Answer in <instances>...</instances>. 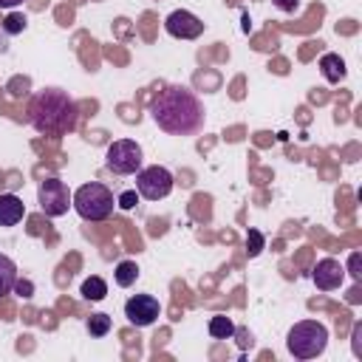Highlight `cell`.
Returning <instances> with one entry per match:
<instances>
[{"label": "cell", "instance_id": "44dd1931", "mask_svg": "<svg viewBox=\"0 0 362 362\" xmlns=\"http://www.w3.org/2000/svg\"><path fill=\"white\" fill-rule=\"evenodd\" d=\"M359 263H362V255H359V252H351V257H348V269H351V277H354V280H362Z\"/></svg>", "mask_w": 362, "mask_h": 362}, {"label": "cell", "instance_id": "52a82bcc", "mask_svg": "<svg viewBox=\"0 0 362 362\" xmlns=\"http://www.w3.org/2000/svg\"><path fill=\"white\" fill-rule=\"evenodd\" d=\"M37 201H40V209H42L48 218H59V215H65L68 206H71V192H68L65 181H59V178L51 175V178H45V181L40 184Z\"/></svg>", "mask_w": 362, "mask_h": 362}, {"label": "cell", "instance_id": "4fadbf2b", "mask_svg": "<svg viewBox=\"0 0 362 362\" xmlns=\"http://www.w3.org/2000/svg\"><path fill=\"white\" fill-rule=\"evenodd\" d=\"M14 280H17V266L8 255H0V300L6 294H11L14 288Z\"/></svg>", "mask_w": 362, "mask_h": 362}, {"label": "cell", "instance_id": "277c9868", "mask_svg": "<svg viewBox=\"0 0 362 362\" xmlns=\"http://www.w3.org/2000/svg\"><path fill=\"white\" fill-rule=\"evenodd\" d=\"M113 204H116L113 192H110L105 184H99V181L82 184V187L71 195V206H74V209L79 212V218H85V221H105V218H110Z\"/></svg>", "mask_w": 362, "mask_h": 362}, {"label": "cell", "instance_id": "7c38bea8", "mask_svg": "<svg viewBox=\"0 0 362 362\" xmlns=\"http://www.w3.org/2000/svg\"><path fill=\"white\" fill-rule=\"evenodd\" d=\"M320 71H322V76H325V82H331V85H337V82H342L345 79V59L339 57V54H322L320 57Z\"/></svg>", "mask_w": 362, "mask_h": 362}, {"label": "cell", "instance_id": "e0dca14e", "mask_svg": "<svg viewBox=\"0 0 362 362\" xmlns=\"http://www.w3.org/2000/svg\"><path fill=\"white\" fill-rule=\"evenodd\" d=\"M113 328V320L107 314H90L88 317V334L90 337H105Z\"/></svg>", "mask_w": 362, "mask_h": 362}, {"label": "cell", "instance_id": "6da1fadb", "mask_svg": "<svg viewBox=\"0 0 362 362\" xmlns=\"http://www.w3.org/2000/svg\"><path fill=\"white\" fill-rule=\"evenodd\" d=\"M150 116L170 136H192L204 127V105L187 85H167L158 90Z\"/></svg>", "mask_w": 362, "mask_h": 362}, {"label": "cell", "instance_id": "3957f363", "mask_svg": "<svg viewBox=\"0 0 362 362\" xmlns=\"http://www.w3.org/2000/svg\"><path fill=\"white\" fill-rule=\"evenodd\" d=\"M328 345V328L317 320H300L286 334V348L297 359H314Z\"/></svg>", "mask_w": 362, "mask_h": 362}, {"label": "cell", "instance_id": "5bb4252c", "mask_svg": "<svg viewBox=\"0 0 362 362\" xmlns=\"http://www.w3.org/2000/svg\"><path fill=\"white\" fill-rule=\"evenodd\" d=\"M113 280H116V286H122V288L133 286V283L139 280V266H136L133 260H122V263H116V269H113Z\"/></svg>", "mask_w": 362, "mask_h": 362}, {"label": "cell", "instance_id": "ba28073f", "mask_svg": "<svg viewBox=\"0 0 362 362\" xmlns=\"http://www.w3.org/2000/svg\"><path fill=\"white\" fill-rule=\"evenodd\" d=\"M161 314V305L153 294H133L127 303H124V317L136 325V328H147L158 320Z\"/></svg>", "mask_w": 362, "mask_h": 362}, {"label": "cell", "instance_id": "d6986e66", "mask_svg": "<svg viewBox=\"0 0 362 362\" xmlns=\"http://www.w3.org/2000/svg\"><path fill=\"white\" fill-rule=\"evenodd\" d=\"M246 252H249V257H257L260 252H263V235L257 232V229H249V235H246Z\"/></svg>", "mask_w": 362, "mask_h": 362}, {"label": "cell", "instance_id": "8992f818", "mask_svg": "<svg viewBox=\"0 0 362 362\" xmlns=\"http://www.w3.org/2000/svg\"><path fill=\"white\" fill-rule=\"evenodd\" d=\"M173 184H175L173 173L167 167H161V164H153V167H144V170L136 173V192L141 198H147V201L167 198L173 192Z\"/></svg>", "mask_w": 362, "mask_h": 362}, {"label": "cell", "instance_id": "8fae6325", "mask_svg": "<svg viewBox=\"0 0 362 362\" xmlns=\"http://www.w3.org/2000/svg\"><path fill=\"white\" fill-rule=\"evenodd\" d=\"M25 218V204L14 192L0 195V226H17Z\"/></svg>", "mask_w": 362, "mask_h": 362}, {"label": "cell", "instance_id": "ffe728a7", "mask_svg": "<svg viewBox=\"0 0 362 362\" xmlns=\"http://www.w3.org/2000/svg\"><path fill=\"white\" fill-rule=\"evenodd\" d=\"M139 198H141V195H139L136 189H124V192L116 198V206H119V209H133V206L139 204Z\"/></svg>", "mask_w": 362, "mask_h": 362}, {"label": "cell", "instance_id": "5b68a950", "mask_svg": "<svg viewBox=\"0 0 362 362\" xmlns=\"http://www.w3.org/2000/svg\"><path fill=\"white\" fill-rule=\"evenodd\" d=\"M105 167L116 175H130L141 170V147L133 139H119L105 150Z\"/></svg>", "mask_w": 362, "mask_h": 362}, {"label": "cell", "instance_id": "7a4b0ae2", "mask_svg": "<svg viewBox=\"0 0 362 362\" xmlns=\"http://www.w3.org/2000/svg\"><path fill=\"white\" fill-rule=\"evenodd\" d=\"M76 102L59 90V88H45V90H37L28 102V122L37 133H45V136H62L68 130L76 127Z\"/></svg>", "mask_w": 362, "mask_h": 362}, {"label": "cell", "instance_id": "603a6c76", "mask_svg": "<svg viewBox=\"0 0 362 362\" xmlns=\"http://www.w3.org/2000/svg\"><path fill=\"white\" fill-rule=\"evenodd\" d=\"M280 11H286V14H291V11H297L300 8V0H272Z\"/></svg>", "mask_w": 362, "mask_h": 362}, {"label": "cell", "instance_id": "2e32d148", "mask_svg": "<svg viewBox=\"0 0 362 362\" xmlns=\"http://www.w3.org/2000/svg\"><path fill=\"white\" fill-rule=\"evenodd\" d=\"M206 328H209V337H215V339H229L235 334V322L229 317H223V314L209 317V325Z\"/></svg>", "mask_w": 362, "mask_h": 362}, {"label": "cell", "instance_id": "cb8c5ba5", "mask_svg": "<svg viewBox=\"0 0 362 362\" xmlns=\"http://www.w3.org/2000/svg\"><path fill=\"white\" fill-rule=\"evenodd\" d=\"M23 0H0V8H17Z\"/></svg>", "mask_w": 362, "mask_h": 362}, {"label": "cell", "instance_id": "30bf717a", "mask_svg": "<svg viewBox=\"0 0 362 362\" xmlns=\"http://www.w3.org/2000/svg\"><path fill=\"white\" fill-rule=\"evenodd\" d=\"M311 280L320 291H334L345 280V266L337 257H322V260H317V266L311 272Z\"/></svg>", "mask_w": 362, "mask_h": 362}, {"label": "cell", "instance_id": "ac0fdd59", "mask_svg": "<svg viewBox=\"0 0 362 362\" xmlns=\"http://www.w3.org/2000/svg\"><path fill=\"white\" fill-rule=\"evenodd\" d=\"M25 25H28L25 14H8V17L3 20V31H6V34H23Z\"/></svg>", "mask_w": 362, "mask_h": 362}, {"label": "cell", "instance_id": "9a60e30c", "mask_svg": "<svg viewBox=\"0 0 362 362\" xmlns=\"http://www.w3.org/2000/svg\"><path fill=\"white\" fill-rule=\"evenodd\" d=\"M105 294H107V283H105L99 274H90V277L82 283V297H85V300L99 303V300H105Z\"/></svg>", "mask_w": 362, "mask_h": 362}, {"label": "cell", "instance_id": "7402d4cb", "mask_svg": "<svg viewBox=\"0 0 362 362\" xmlns=\"http://www.w3.org/2000/svg\"><path fill=\"white\" fill-rule=\"evenodd\" d=\"M11 291H17L20 297H31V291H34V286L28 283V280H14V288Z\"/></svg>", "mask_w": 362, "mask_h": 362}, {"label": "cell", "instance_id": "9c48e42d", "mask_svg": "<svg viewBox=\"0 0 362 362\" xmlns=\"http://www.w3.org/2000/svg\"><path fill=\"white\" fill-rule=\"evenodd\" d=\"M164 28H167V34L175 37V40H195V37L204 34L201 17H195V14L187 11V8H175V11L164 20Z\"/></svg>", "mask_w": 362, "mask_h": 362}]
</instances>
